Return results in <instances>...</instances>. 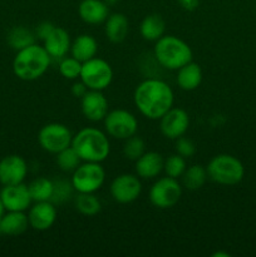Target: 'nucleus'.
<instances>
[{
  "mask_svg": "<svg viewBox=\"0 0 256 257\" xmlns=\"http://www.w3.org/2000/svg\"><path fill=\"white\" fill-rule=\"evenodd\" d=\"M98 43L94 37L89 34L78 35L70 45V54L78 59L79 62L84 63L92 59L97 55Z\"/></svg>",
  "mask_w": 256,
  "mask_h": 257,
  "instance_id": "nucleus-22",
  "label": "nucleus"
},
{
  "mask_svg": "<svg viewBox=\"0 0 256 257\" xmlns=\"http://www.w3.org/2000/svg\"><path fill=\"white\" fill-rule=\"evenodd\" d=\"M175 141H176L175 143L176 153H178V155L182 156V157L185 158H190L192 157V156H195L196 145L191 138H187L185 137V136H182V137L177 138V140Z\"/></svg>",
  "mask_w": 256,
  "mask_h": 257,
  "instance_id": "nucleus-34",
  "label": "nucleus"
},
{
  "mask_svg": "<svg viewBox=\"0 0 256 257\" xmlns=\"http://www.w3.org/2000/svg\"><path fill=\"white\" fill-rule=\"evenodd\" d=\"M190 127L188 113L182 108H171L160 118L161 133L168 140H177L186 135Z\"/></svg>",
  "mask_w": 256,
  "mask_h": 257,
  "instance_id": "nucleus-12",
  "label": "nucleus"
},
{
  "mask_svg": "<svg viewBox=\"0 0 256 257\" xmlns=\"http://www.w3.org/2000/svg\"><path fill=\"white\" fill-rule=\"evenodd\" d=\"M177 3L187 12H193L200 5V0H177Z\"/></svg>",
  "mask_w": 256,
  "mask_h": 257,
  "instance_id": "nucleus-37",
  "label": "nucleus"
},
{
  "mask_svg": "<svg viewBox=\"0 0 256 257\" xmlns=\"http://www.w3.org/2000/svg\"><path fill=\"white\" fill-rule=\"evenodd\" d=\"M212 257H230V253L222 252V251H217V252L212 253Z\"/></svg>",
  "mask_w": 256,
  "mask_h": 257,
  "instance_id": "nucleus-38",
  "label": "nucleus"
},
{
  "mask_svg": "<svg viewBox=\"0 0 256 257\" xmlns=\"http://www.w3.org/2000/svg\"><path fill=\"white\" fill-rule=\"evenodd\" d=\"M133 100L142 115L157 120L173 107L175 94L167 82L148 77L136 87Z\"/></svg>",
  "mask_w": 256,
  "mask_h": 257,
  "instance_id": "nucleus-1",
  "label": "nucleus"
},
{
  "mask_svg": "<svg viewBox=\"0 0 256 257\" xmlns=\"http://www.w3.org/2000/svg\"><path fill=\"white\" fill-rule=\"evenodd\" d=\"M80 80L90 90H104L113 80V69L108 62L100 58H92L82 63Z\"/></svg>",
  "mask_w": 256,
  "mask_h": 257,
  "instance_id": "nucleus-7",
  "label": "nucleus"
},
{
  "mask_svg": "<svg viewBox=\"0 0 256 257\" xmlns=\"http://www.w3.org/2000/svg\"><path fill=\"white\" fill-rule=\"evenodd\" d=\"M208 178L222 186H235L242 181L245 168L235 156L222 153L211 158L206 166Z\"/></svg>",
  "mask_w": 256,
  "mask_h": 257,
  "instance_id": "nucleus-5",
  "label": "nucleus"
},
{
  "mask_svg": "<svg viewBox=\"0 0 256 257\" xmlns=\"http://www.w3.org/2000/svg\"><path fill=\"white\" fill-rule=\"evenodd\" d=\"M54 187H53V195L50 198V202L54 205H63L67 201H69L73 197L74 188L70 181L65 180H57L53 181Z\"/></svg>",
  "mask_w": 256,
  "mask_h": 257,
  "instance_id": "nucleus-30",
  "label": "nucleus"
},
{
  "mask_svg": "<svg viewBox=\"0 0 256 257\" xmlns=\"http://www.w3.org/2000/svg\"><path fill=\"white\" fill-rule=\"evenodd\" d=\"M55 25L50 22H42L37 28H35V37L40 40H44L48 35L52 33V30L54 29Z\"/></svg>",
  "mask_w": 256,
  "mask_h": 257,
  "instance_id": "nucleus-35",
  "label": "nucleus"
},
{
  "mask_svg": "<svg viewBox=\"0 0 256 257\" xmlns=\"http://www.w3.org/2000/svg\"><path fill=\"white\" fill-rule=\"evenodd\" d=\"M88 90L89 89H88L87 85H85L82 80H80V82H75L74 84L72 85V94L74 95L75 98H79V99L88 92Z\"/></svg>",
  "mask_w": 256,
  "mask_h": 257,
  "instance_id": "nucleus-36",
  "label": "nucleus"
},
{
  "mask_svg": "<svg viewBox=\"0 0 256 257\" xmlns=\"http://www.w3.org/2000/svg\"><path fill=\"white\" fill-rule=\"evenodd\" d=\"M105 181V171L98 162H84L78 166L72 175L73 188L78 193H95Z\"/></svg>",
  "mask_w": 256,
  "mask_h": 257,
  "instance_id": "nucleus-6",
  "label": "nucleus"
},
{
  "mask_svg": "<svg viewBox=\"0 0 256 257\" xmlns=\"http://www.w3.org/2000/svg\"><path fill=\"white\" fill-rule=\"evenodd\" d=\"M130 32V22L128 18L122 13H114L108 15L104 22V33L110 43H122Z\"/></svg>",
  "mask_w": 256,
  "mask_h": 257,
  "instance_id": "nucleus-20",
  "label": "nucleus"
},
{
  "mask_svg": "<svg viewBox=\"0 0 256 257\" xmlns=\"http://www.w3.org/2000/svg\"><path fill=\"white\" fill-rule=\"evenodd\" d=\"M181 178H182L183 187L190 191H197L207 181V170H206V167H203L201 165L190 166V167L186 168V171L181 176Z\"/></svg>",
  "mask_w": 256,
  "mask_h": 257,
  "instance_id": "nucleus-25",
  "label": "nucleus"
},
{
  "mask_svg": "<svg viewBox=\"0 0 256 257\" xmlns=\"http://www.w3.org/2000/svg\"><path fill=\"white\" fill-rule=\"evenodd\" d=\"M70 35L64 28L55 27L49 35L43 40V47L52 59H62L70 52Z\"/></svg>",
  "mask_w": 256,
  "mask_h": 257,
  "instance_id": "nucleus-17",
  "label": "nucleus"
},
{
  "mask_svg": "<svg viewBox=\"0 0 256 257\" xmlns=\"http://www.w3.org/2000/svg\"><path fill=\"white\" fill-rule=\"evenodd\" d=\"M80 162L82 160L72 146L57 153V165L63 172H73L80 165Z\"/></svg>",
  "mask_w": 256,
  "mask_h": 257,
  "instance_id": "nucleus-29",
  "label": "nucleus"
},
{
  "mask_svg": "<svg viewBox=\"0 0 256 257\" xmlns=\"http://www.w3.org/2000/svg\"><path fill=\"white\" fill-rule=\"evenodd\" d=\"M35 39H37L35 33L24 27L13 28V29L8 33L7 37L8 44H9L13 49L17 50V52L18 50L29 47V45L34 44Z\"/></svg>",
  "mask_w": 256,
  "mask_h": 257,
  "instance_id": "nucleus-26",
  "label": "nucleus"
},
{
  "mask_svg": "<svg viewBox=\"0 0 256 257\" xmlns=\"http://www.w3.org/2000/svg\"><path fill=\"white\" fill-rule=\"evenodd\" d=\"M104 2L107 3L108 5H114L115 3H118V2H119V0H104Z\"/></svg>",
  "mask_w": 256,
  "mask_h": 257,
  "instance_id": "nucleus-40",
  "label": "nucleus"
},
{
  "mask_svg": "<svg viewBox=\"0 0 256 257\" xmlns=\"http://www.w3.org/2000/svg\"><path fill=\"white\" fill-rule=\"evenodd\" d=\"M28 227H30L28 215L22 211H8V213H4L0 218L2 235L19 236L24 233Z\"/></svg>",
  "mask_w": 256,
  "mask_h": 257,
  "instance_id": "nucleus-21",
  "label": "nucleus"
},
{
  "mask_svg": "<svg viewBox=\"0 0 256 257\" xmlns=\"http://www.w3.org/2000/svg\"><path fill=\"white\" fill-rule=\"evenodd\" d=\"M82 113L90 122H100L108 113V100L102 90H88L80 98Z\"/></svg>",
  "mask_w": 256,
  "mask_h": 257,
  "instance_id": "nucleus-16",
  "label": "nucleus"
},
{
  "mask_svg": "<svg viewBox=\"0 0 256 257\" xmlns=\"http://www.w3.org/2000/svg\"><path fill=\"white\" fill-rule=\"evenodd\" d=\"M72 146L83 162L102 163L110 153V142L104 132L87 127L73 136Z\"/></svg>",
  "mask_w": 256,
  "mask_h": 257,
  "instance_id": "nucleus-3",
  "label": "nucleus"
},
{
  "mask_svg": "<svg viewBox=\"0 0 256 257\" xmlns=\"http://www.w3.org/2000/svg\"><path fill=\"white\" fill-rule=\"evenodd\" d=\"M163 163L165 158L161 153L148 151L136 161V173L143 180H153L158 177L163 171Z\"/></svg>",
  "mask_w": 256,
  "mask_h": 257,
  "instance_id": "nucleus-19",
  "label": "nucleus"
},
{
  "mask_svg": "<svg viewBox=\"0 0 256 257\" xmlns=\"http://www.w3.org/2000/svg\"><path fill=\"white\" fill-rule=\"evenodd\" d=\"M166 23L160 14H148L143 18L140 25V33L147 42H157L165 35Z\"/></svg>",
  "mask_w": 256,
  "mask_h": 257,
  "instance_id": "nucleus-24",
  "label": "nucleus"
},
{
  "mask_svg": "<svg viewBox=\"0 0 256 257\" xmlns=\"http://www.w3.org/2000/svg\"><path fill=\"white\" fill-rule=\"evenodd\" d=\"M78 14L87 24H102L109 15V5L104 0H82L78 7Z\"/></svg>",
  "mask_w": 256,
  "mask_h": 257,
  "instance_id": "nucleus-18",
  "label": "nucleus"
},
{
  "mask_svg": "<svg viewBox=\"0 0 256 257\" xmlns=\"http://www.w3.org/2000/svg\"><path fill=\"white\" fill-rule=\"evenodd\" d=\"M74 206L83 216H95L102 210V203L94 193H78L74 198Z\"/></svg>",
  "mask_w": 256,
  "mask_h": 257,
  "instance_id": "nucleus-28",
  "label": "nucleus"
},
{
  "mask_svg": "<svg viewBox=\"0 0 256 257\" xmlns=\"http://www.w3.org/2000/svg\"><path fill=\"white\" fill-rule=\"evenodd\" d=\"M146 152V143L138 136H132V137L124 140V146H123V155L127 160L137 161L143 153Z\"/></svg>",
  "mask_w": 256,
  "mask_h": 257,
  "instance_id": "nucleus-32",
  "label": "nucleus"
},
{
  "mask_svg": "<svg viewBox=\"0 0 256 257\" xmlns=\"http://www.w3.org/2000/svg\"><path fill=\"white\" fill-rule=\"evenodd\" d=\"M104 130L109 137L124 141L137 133L138 120L133 113L125 109H113L103 119Z\"/></svg>",
  "mask_w": 256,
  "mask_h": 257,
  "instance_id": "nucleus-9",
  "label": "nucleus"
},
{
  "mask_svg": "<svg viewBox=\"0 0 256 257\" xmlns=\"http://www.w3.org/2000/svg\"><path fill=\"white\" fill-rule=\"evenodd\" d=\"M109 192L115 202L122 205L132 203L142 193V182L137 175L122 173L112 181Z\"/></svg>",
  "mask_w": 256,
  "mask_h": 257,
  "instance_id": "nucleus-11",
  "label": "nucleus"
},
{
  "mask_svg": "<svg viewBox=\"0 0 256 257\" xmlns=\"http://www.w3.org/2000/svg\"><path fill=\"white\" fill-rule=\"evenodd\" d=\"M203 73L197 63L190 62L177 70V84L183 90H195L202 82Z\"/></svg>",
  "mask_w": 256,
  "mask_h": 257,
  "instance_id": "nucleus-23",
  "label": "nucleus"
},
{
  "mask_svg": "<svg viewBox=\"0 0 256 257\" xmlns=\"http://www.w3.org/2000/svg\"><path fill=\"white\" fill-rule=\"evenodd\" d=\"M186 168H187L186 158L180 156L178 153L171 155L170 157L166 158L165 163H163V171H165L166 176L176 178V180H178L183 175Z\"/></svg>",
  "mask_w": 256,
  "mask_h": 257,
  "instance_id": "nucleus-31",
  "label": "nucleus"
},
{
  "mask_svg": "<svg viewBox=\"0 0 256 257\" xmlns=\"http://www.w3.org/2000/svg\"><path fill=\"white\" fill-rule=\"evenodd\" d=\"M27 175V161L20 156L9 155L0 160V183L3 186L23 183Z\"/></svg>",
  "mask_w": 256,
  "mask_h": 257,
  "instance_id": "nucleus-13",
  "label": "nucleus"
},
{
  "mask_svg": "<svg viewBox=\"0 0 256 257\" xmlns=\"http://www.w3.org/2000/svg\"><path fill=\"white\" fill-rule=\"evenodd\" d=\"M54 182L47 177H37L28 185L33 202L50 201L53 195Z\"/></svg>",
  "mask_w": 256,
  "mask_h": 257,
  "instance_id": "nucleus-27",
  "label": "nucleus"
},
{
  "mask_svg": "<svg viewBox=\"0 0 256 257\" xmlns=\"http://www.w3.org/2000/svg\"><path fill=\"white\" fill-rule=\"evenodd\" d=\"M153 57L160 67L168 70H178L192 62V49L185 40L175 35H163L156 42Z\"/></svg>",
  "mask_w": 256,
  "mask_h": 257,
  "instance_id": "nucleus-4",
  "label": "nucleus"
},
{
  "mask_svg": "<svg viewBox=\"0 0 256 257\" xmlns=\"http://www.w3.org/2000/svg\"><path fill=\"white\" fill-rule=\"evenodd\" d=\"M150 201L155 207L167 210L178 203L182 196V186L176 178L161 177L151 186Z\"/></svg>",
  "mask_w": 256,
  "mask_h": 257,
  "instance_id": "nucleus-8",
  "label": "nucleus"
},
{
  "mask_svg": "<svg viewBox=\"0 0 256 257\" xmlns=\"http://www.w3.org/2000/svg\"><path fill=\"white\" fill-rule=\"evenodd\" d=\"M73 135L69 128L62 123H48L40 128L38 142L45 152L57 155L72 145Z\"/></svg>",
  "mask_w": 256,
  "mask_h": 257,
  "instance_id": "nucleus-10",
  "label": "nucleus"
},
{
  "mask_svg": "<svg viewBox=\"0 0 256 257\" xmlns=\"http://www.w3.org/2000/svg\"><path fill=\"white\" fill-rule=\"evenodd\" d=\"M28 220H29V226L33 230H49L57 220V207L50 201L35 202L29 207Z\"/></svg>",
  "mask_w": 256,
  "mask_h": 257,
  "instance_id": "nucleus-15",
  "label": "nucleus"
},
{
  "mask_svg": "<svg viewBox=\"0 0 256 257\" xmlns=\"http://www.w3.org/2000/svg\"><path fill=\"white\" fill-rule=\"evenodd\" d=\"M59 73L62 77L68 80H74L79 78L80 70H82V62L75 59L74 57H64L60 59Z\"/></svg>",
  "mask_w": 256,
  "mask_h": 257,
  "instance_id": "nucleus-33",
  "label": "nucleus"
},
{
  "mask_svg": "<svg viewBox=\"0 0 256 257\" xmlns=\"http://www.w3.org/2000/svg\"><path fill=\"white\" fill-rule=\"evenodd\" d=\"M52 58L43 45L34 44L20 49L13 60V72L19 79L32 82L47 73Z\"/></svg>",
  "mask_w": 256,
  "mask_h": 257,
  "instance_id": "nucleus-2",
  "label": "nucleus"
},
{
  "mask_svg": "<svg viewBox=\"0 0 256 257\" xmlns=\"http://www.w3.org/2000/svg\"><path fill=\"white\" fill-rule=\"evenodd\" d=\"M0 198L5 211H22L25 212L32 206V196L29 188L24 183L4 186L0 191Z\"/></svg>",
  "mask_w": 256,
  "mask_h": 257,
  "instance_id": "nucleus-14",
  "label": "nucleus"
},
{
  "mask_svg": "<svg viewBox=\"0 0 256 257\" xmlns=\"http://www.w3.org/2000/svg\"><path fill=\"white\" fill-rule=\"evenodd\" d=\"M4 213H5V207L2 202V198H0V218L3 217V215H4Z\"/></svg>",
  "mask_w": 256,
  "mask_h": 257,
  "instance_id": "nucleus-39",
  "label": "nucleus"
}]
</instances>
